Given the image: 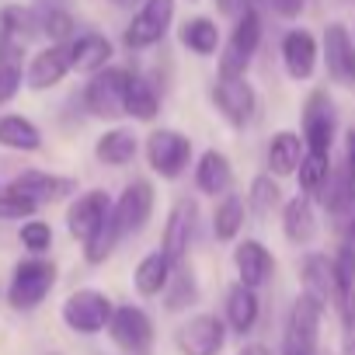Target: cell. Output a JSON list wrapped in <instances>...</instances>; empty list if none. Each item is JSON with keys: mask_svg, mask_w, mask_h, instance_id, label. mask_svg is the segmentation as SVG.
Here are the masks:
<instances>
[{"mask_svg": "<svg viewBox=\"0 0 355 355\" xmlns=\"http://www.w3.org/2000/svg\"><path fill=\"white\" fill-rule=\"evenodd\" d=\"M282 234L296 248H306L317 241V213H313V202L306 196H296L282 206Z\"/></svg>", "mask_w": 355, "mask_h": 355, "instance_id": "d4e9b609", "label": "cell"}, {"mask_svg": "<svg viewBox=\"0 0 355 355\" xmlns=\"http://www.w3.org/2000/svg\"><path fill=\"white\" fill-rule=\"evenodd\" d=\"M279 206H282V189H279V182H275L272 174H258L254 182H251V192H248V209L265 220V216H272Z\"/></svg>", "mask_w": 355, "mask_h": 355, "instance_id": "8d00e7d4", "label": "cell"}, {"mask_svg": "<svg viewBox=\"0 0 355 355\" xmlns=\"http://www.w3.org/2000/svg\"><path fill=\"white\" fill-rule=\"evenodd\" d=\"M296 178H300V189H303L306 199H320L327 178H331V153H310V150H306V157H303Z\"/></svg>", "mask_w": 355, "mask_h": 355, "instance_id": "d590c367", "label": "cell"}, {"mask_svg": "<svg viewBox=\"0 0 355 355\" xmlns=\"http://www.w3.org/2000/svg\"><path fill=\"white\" fill-rule=\"evenodd\" d=\"M56 265L46 258H25L15 265L11 286H8V303L15 310H35L56 286Z\"/></svg>", "mask_w": 355, "mask_h": 355, "instance_id": "8992f818", "label": "cell"}, {"mask_svg": "<svg viewBox=\"0 0 355 355\" xmlns=\"http://www.w3.org/2000/svg\"><path fill=\"white\" fill-rule=\"evenodd\" d=\"M303 146L310 153H331L338 136V108L324 87H313L303 101Z\"/></svg>", "mask_w": 355, "mask_h": 355, "instance_id": "9c48e42d", "label": "cell"}, {"mask_svg": "<svg viewBox=\"0 0 355 355\" xmlns=\"http://www.w3.org/2000/svg\"><path fill=\"white\" fill-rule=\"evenodd\" d=\"M234 268H237V282L258 293V289H265L275 279V254L261 241L244 237L234 248Z\"/></svg>", "mask_w": 355, "mask_h": 355, "instance_id": "2e32d148", "label": "cell"}, {"mask_svg": "<svg viewBox=\"0 0 355 355\" xmlns=\"http://www.w3.org/2000/svg\"><path fill=\"white\" fill-rule=\"evenodd\" d=\"M171 25H174V0H143L122 32V46L129 53H143V49L164 42Z\"/></svg>", "mask_w": 355, "mask_h": 355, "instance_id": "52a82bcc", "label": "cell"}, {"mask_svg": "<svg viewBox=\"0 0 355 355\" xmlns=\"http://www.w3.org/2000/svg\"><path fill=\"white\" fill-rule=\"evenodd\" d=\"M129 80H132V70H125V67H105L101 73H94L84 84V94H80L87 115L105 119V122L122 119L125 98H129Z\"/></svg>", "mask_w": 355, "mask_h": 355, "instance_id": "6da1fadb", "label": "cell"}, {"mask_svg": "<svg viewBox=\"0 0 355 355\" xmlns=\"http://www.w3.org/2000/svg\"><path fill=\"white\" fill-rule=\"evenodd\" d=\"M18 192H25L32 202L46 206V202H63L77 192V178H67V174H49V171H21L15 182H11Z\"/></svg>", "mask_w": 355, "mask_h": 355, "instance_id": "ffe728a7", "label": "cell"}, {"mask_svg": "<svg viewBox=\"0 0 355 355\" xmlns=\"http://www.w3.org/2000/svg\"><path fill=\"white\" fill-rule=\"evenodd\" d=\"M25 84V49L0 35V108L11 105Z\"/></svg>", "mask_w": 355, "mask_h": 355, "instance_id": "f546056e", "label": "cell"}, {"mask_svg": "<svg viewBox=\"0 0 355 355\" xmlns=\"http://www.w3.org/2000/svg\"><path fill=\"white\" fill-rule=\"evenodd\" d=\"M174 345L182 355H220L227 345V324L216 313H196L174 331Z\"/></svg>", "mask_w": 355, "mask_h": 355, "instance_id": "7c38bea8", "label": "cell"}, {"mask_svg": "<svg viewBox=\"0 0 355 355\" xmlns=\"http://www.w3.org/2000/svg\"><path fill=\"white\" fill-rule=\"evenodd\" d=\"M153 206H157V192L146 178H136L129 182L119 196V202L112 206V216H115V227H119V237H136L146 230L150 216H153Z\"/></svg>", "mask_w": 355, "mask_h": 355, "instance_id": "8fae6325", "label": "cell"}, {"mask_svg": "<svg viewBox=\"0 0 355 355\" xmlns=\"http://www.w3.org/2000/svg\"><path fill=\"white\" fill-rule=\"evenodd\" d=\"M341 324H345V331H341V355H355V293L341 306Z\"/></svg>", "mask_w": 355, "mask_h": 355, "instance_id": "b9f144b4", "label": "cell"}, {"mask_svg": "<svg viewBox=\"0 0 355 355\" xmlns=\"http://www.w3.org/2000/svg\"><path fill=\"white\" fill-rule=\"evenodd\" d=\"M125 115L136 122H153L160 115V91L150 77L132 73L129 80V98H125Z\"/></svg>", "mask_w": 355, "mask_h": 355, "instance_id": "836d02e7", "label": "cell"}, {"mask_svg": "<svg viewBox=\"0 0 355 355\" xmlns=\"http://www.w3.org/2000/svg\"><path fill=\"white\" fill-rule=\"evenodd\" d=\"M112 4H119V8H125V4H132V0H112Z\"/></svg>", "mask_w": 355, "mask_h": 355, "instance_id": "c3c4849f", "label": "cell"}, {"mask_svg": "<svg viewBox=\"0 0 355 355\" xmlns=\"http://www.w3.org/2000/svg\"><path fill=\"white\" fill-rule=\"evenodd\" d=\"M300 282H303V293L317 296L324 306H345V293L338 286V275H334V261L327 254H306L303 265H300Z\"/></svg>", "mask_w": 355, "mask_h": 355, "instance_id": "e0dca14e", "label": "cell"}, {"mask_svg": "<svg viewBox=\"0 0 355 355\" xmlns=\"http://www.w3.org/2000/svg\"><path fill=\"white\" fill-rule=\"evenodd\" d=\"M108 338H112V345H115L122 355H153L157 331H153V320H150V313H146L143 306L122 303V306H115V313H112Z\"/></svg>", "mask_w": 355, "mask_h": 355, "instance_id": "ba28073f", "label": "cell"}, {"mask_svg": "<svg viewBox=\"0 0 355 355\" xmlns=\"http://www.w3.org/2000/svg\"><path fill=\"white\" fill-rule=\"evenodd\" d=\"M119 241H122V237H119V227H115V216H112V220L84 244V261H87V265H105V261L112 258V251L119 248Z\"/></svg>", "mask_w": 355, "mask_h": 355, "instance_id": "74e56055", "label": "cell"}, {"mask_svg": "<svg viewBox=\"0 0 355 355\" xmlns=\"http://www.w3.org/2000/svg\"><path fill=\"white\" fill-rule=\"evenodd\" d=\"M199 296H202V289H199V279H196L192 265H189V261L174 265L171 282H167V289H164V310H167V313H182V310L196 306Z\"/></svg>", "mask_w": 355, "mask_h": 355, "instance_id": "1f68e13d", "label": "cell"}, {"mask_svg": "<svg viewBox=\"0 0 355 355\" xmlns=\"http://www.w3.org/2000/svg\"><path fill=\"white\" fill-rule=\"evenodd\" d=\"M324 303L310 293H300L293 300L286 334H282V355H317L320 341V320H324Z\"/></svg>", "mask_w": 355, "mask_h": 355, "instance_id": "7a4b0ae2", "label": "cell"}, {"mask_svg": "<svg viewBox=\"0 0 355 355\" xmlns=\"http://www.w3.org/2000/svg\"><path fill=\"white\" fill-rule=\"evenodd\" d=\"M171 272H174V261L164 254V251H150L139 258L136 272H132V286L139 296H164L167 282H171Z\"/></svg>", "mask_w": 355, "mask_h": 355, "instance_id": "f1b7e54d", "label": "cell"}, {"mask_svg": "<svg viewBox=\"0 0 355 355\" xmlns=\"http://www.w3.org/2000/svg\"><path fill=\"white\" fill-rule=\"evenodd\" d=\"M35 11H73V0H32Z\"/></svg>", "mask_w": 355, "mask_h": 355, "instance_id": "f6af8a7d", "label": "cell"}, {"mask_svg": "<svg viewBox=\"0 0 355 355\" xmlns=\"http://www.w3.org/2000/svg\"><path fill=\"white\" fill-rule=\"evenodd\" d=\"M258 46H261V15L258 8H244L220 53V77H248V67L254 63Z\"/></svg>", "mask_w": 355, "mask_h": 355, "instance_id": "3957f363", "label": "cell"}, {"mask_svg": "<svg viewBox=\"0 0 355 355\" xmlns=\"http://www.w3.org/2000/svg\"><path fill=\"white\" fill-rule=\"evenodd\" d=\"M213 4H216V11L223 18H241V11L248 8V0H213Z\"/></svg>", "mask_w": 355, "mask_h": 355, "instance_id": "ee69618b", "label": "cell"}, {"mask_svg": "<svg viewBox=\"0 0 355 355\" xmlns=\"http://www.w3.org/2000/svg\"><path fill=\"white\" fill-rule=\"evenodd\" d=\"M196 189L202 196H213V199H223L230 196L234 189V164L223 150H206L196 164Z\"/></svg>", "mask_w": 355, "mask_h": 355, "instance_id": "7402d4cb", "label": "cell"}, {"mask_svg": "<svg viewBox=\"0 0 355 355\" xmlns=\"http://www.w3.org/2000/svg\"><path fill=\"white\" fill-rule=\"evenodd\" d=\"M320 202L334 220L355 216V167L345 157L338 164H331V178H327V185L320 192Z\"/></svg>", "mask_w": 355, "mask_h": 355, "instance_id": "44dd1931", "label": "cell"}, {"mask_svg": "<svg viewBox=\"0 0 355 355\" xmlns=\"http://www.w3.org/2000/svg\"><path fill=\"white\" fill-rule=\"evenodd\" d=\"M320 42L310 28H289L282 35V67L293 80H310L317 73Z\"/></svg>", "mask_w": 355, "mask_h": 355, "instance_id": "ac0fdd59", "label": "cell"}, {"mask_svg": "<svg viewBox=\"0 0 355 355\" xmlns=\"http://www.w3.org/2000/svg\"><path fill=\"white\" fill-rule=\"evenodd\" d=\"M0 35L25 49L28 42H35L42 35L39 11L28 8V4H4V8H0Z\"/></svg>", "mask_w": 355, "mask_h": 355, "instance_id": "4316f807", "label": "cell"}, {"mask_svg": "<svg viewBox=\"0 0 355 355\" xmlns=\"http://www.w3.org/2000/svg\"><path fill=\"white\" fill-rule=\"evenodd\" d=\"M192 136H185L182 129H153L146 136V160L150 167L164 178V182H174V178H182L192 164Z\"/></svg>", "mask_w": 355, "mask_h": 355, "instance_id": "5b68a950", "label": "cell"}, {"mask_svg": "<svg viewBox=\"0 0 355 355\" xmlns=\"http://www.w3.org/2000/svg\"><path fill=\"white\" fill-rule=\"evenodd\" d=\"M237 355H272V352H268L265 345H244V348H241Z\"/></svg>", "mask_w": 355, "mask_h": 355, "instance_id": "7dc6e473", "label": "cell"}, {"mask_svg": "<svg viewBox=\"0 0 355 355\" xmlns=\"http://www.w3.org/2000/svg\"><path fill=\"white\" fill-rule=\"evenodd\" d=\"M53 355H60V352H53Z\"/></svg>", "mask_w": 355, "mask_h": 355, "instance_id": "f907efd6", "label": "cell"}, {"mask_svg": "<svg viewBox=\"0 0 355 355\" xmlns=\"http://www.w3.org/2000/svg\"><path fill=\"white\" fill-rule=\"evenodd\" d=\"M320 53H324L327 77L338 87H355V39H352V32H348L345 21H331L324 28Z\"/></svg>", "mask_w": 355, "mask_h": 355, "instance_id": "4fadbf2b", "label": "cell"}, {"mask_svg": "<svg viewBox=\"0 0 355 355\" xmlns=\"http://www.w3.org/2000/svg\"><path fill=\"white\" fill-rule=\"evenodd\" d=\"M334 275H338V286L345 293V300L355 293V244H341L334 251Z\"/></svg>", "mask_w": 355, "mask_h": 355, "instance_id": "60d3db41", "label": "cell"}, {"mask_svg": "<svg viewBox=\"0 0 355 355\" xmlns=\"http://www.w3.org/2000/svg\"><path fill=\"white\" fill-rule=\"evenodd\" d=\"M196 227H199V206H196V199L182 196V199L171 206V213H167L164 244H160V251H164L174 265L189 261V248H192V241H196Z\"/></svg>", "mask_w": 355, "mask_h": 355, "instance_id": "5bb4252c", "label": "cell"}, {"mask_svg": "<svg viewBox=\"0 0 355 355\" xmlns=\"http://www.w3.org/2000/svg\"><path fill=\"white\" fill-rule=\"evenodd\" d=\"M209 98H213L216 112L227 119V125H234V129L251 125L258 115V91L251 87L248 77H216Z\"/></svg>", "mask_w": 355, "mask_h": 355, "instance_id": "30bf717a", "label": "cell"}, {"mask_svg": "<svg viewBox=\"0 0 355 355\" xmlns=\"http://www.w3.org/2000/svg\"><path fill=\"white\" fill-rule=\"evenodd\" d=\"M345 160H348V164L355 167V125H352V129L345 132Z\"/></svg>", "mask_w": 355, "mask_h": 355, "instance_id": "bcb514c9", "label": "cell"}, {"mask_svg": "<svg viewBox=\"0 0 355 355\" xmlns=\"http://www.w3.org/2000/svg\"><path fill=\"white\" fill-rule=\"evenodd\" d=\"M0 146L18 150V153H35L42 150V129L32 119L8 112V115H0Z\"/></svg>", "mask_w": 355, "mask_h": 355, "instance_id": "d6a6232c", "label": "cell"}, {"mask_svg": "<svg viewBox=\"0 0 355 355\" xmlns=\"http://www.w3.org/2000/svg\"><path fill=\"white\" fill-rule=\"evenodd\" d=\"M18 241L21 248L32 254V258H42L49 248H53V227L46 220H25L21 230H18Z\"/></svg>", "mask_w": 355, "mask_h": 355, "instance_id": "f35d334b", "label": "cell"}, {"mask_svg": "<svg viewBox=\"0 0 355 355\" xmlns=\"http://www.w3.org/2000/svg\"><path fill=\"white\" fill-rule=\"evenodd\" d=\"M112 56H115V46L101 32H84V35H77L70 42V63H73L77 73L94 77V73H101L112 63Z\"/></svg>", "mask_w": 355, "mask_h": 355, "instance_id": "603a6c76", "label": "cell"}, {"mask_svg": "<svg viewBox=\"0 0 355 355\" xmlns=\"http://www.w3.org/2000/svg\"><path fill=\"white\" fill-rule=\"evenodd\" d=\"M39 213V202H32L25 192H18L15 185L0 189V220H32Z\"/></svg>", "mask_w": 355, "mask_h": 355, "instance_id": "ab89813d", "label": "cell"}, {"mask_svg": "<svg viewBox=\"0 0 355 355\" xmlns=\"http://www.w3.org/2000/svg\"><path fill=\"white\" fill-rule=\"evenodd\" d=\"M244 216H248V209H244V202L230 192V196H223L220 202H216V213H213V234H216V241H237V234L244 230Z\"/></svg>", "mask_w": 355, "mask_h": 355, "instance_id": "e575fe53", "label": "cell"}, {"mask_svg": "<svg viewBox=\"0 0 355 355\" xmlns=\"http://www.w3.org/2000/svg\"><path fill=\"white\" fill-rule=\"evenodd\" d=\"M258 317H261V303H258V293L254 289H248V286H241V282H234L230 289H227V327L234 331V334H251L254 331V324H258Z\"/></svg>", "mask_w": 355, "mask_h": 355, "instance_id": "83f0119b", "label": "cell"}, {"mask_svg": "<svg viewBox=\"0 0 355 355\" xmlns=\"http://www.w3.org/2000/svg\"><path fill=\"white\" fill-rule=\"evenodd\" d=\"M303 157H306L303 136L293 132V129H279V132L272 136V143H268V174L289 178V174L300 171Z\"/></svg>", "mask_w": 355, "mask_h": 355, "instance_id": "484cf974", "label": "cell"}, {"mask_svg": "<svg viewBox=\"0 0 355 355\" xmlns=\"http://www.w3.org/2000/svg\"><path fill=\"white\" fill-rule=\"evenodd\" d=\"M136 153H139V136L132 129H125V125L105 129L98 136V143H94V157L105 167H125V164L136 160Z\"/></svg>", "mask_w": 355, "mask_h": 355, "instance_id": "cb8c5ba5", "label": "cell"}, {"mask_svg": "<svg viewBox=\"0 0 355 355\" xmlns=\"http://www.w3.org/2000/svg\"><path fill=\"white\" fill-rule=\"evenodd\" d=\"M352 237H355V220H352Z\"/></svg>", "mask_w": 355, "mask_h": 355, "instance_id": "681fc988", "label": "cell"}, {"mask_svg": "<svg viewBox=\"0 0 355 355\" xmlns=\"http://www.w3.org/2000/svg\"><path fill=\"white\" fill-rule=\"evenodd\" d=\"M112 199H108V192H101V189H91V192H84V196H77L73 202H70V209H67V230H70V237L73 241H80V244H87L108 220H112Z\"/></svg>", "mask_w": 355, "mask_h": 355, "instance_id": "9a60e30c", "label": "cell"}, {"mask_svg": "<svg viewBox=\"0 0 355 355\" xmlns=\"http://www.w3.org/2000/svg\"><path fill=\"white\" fill-rule=\"evenodd\" d=\"M70 70H73L70 46H46L25 63V84L32 91H53L56 84L67 80Z\"/></svg>", "mask_w": 355, "mask_h": 355, "instance_id": "d6986e66", "label": "cell"}, {"mask_svg": "<svg viewBox=\"0 0 355 355\" xmlns=\"http://www.w3.org/2000/svg\"><path fill=\"white\" fill-rule=\"evenodd\" d=\"M178 39H182V46L189 49V53H196V56H216L220 53V42H223V35H220V25L213 21V18H206V15H196V18H189V21H182V28H178Z\"/></svg>", "mask_w": 355, "mask_h": 355, "instance_id": "4dcf8cb0", "label": "cell"}, {"mask_svg": "<svg viewBox=\"0 0 355 355\" xmlns=\"http://www.w3.org/2000/svg\"><path fill=\"white\" fill-rule=\"evenodd\" d=\"M112 313H115V303H112L108 293H101V289H73V293L67 296L63 310H60L63 324H67L73 334H84V338L108 331Z\"/></svg>", "mask_w": 355, "mask_h": 355, "instance_id": "277c9868", "label": "cell"}, {"mask_svg": "<svg viewBox=\"0 0 355 355\" xmlns=\"http://www.w3.org/2000/svg\"><path fill=\"white\" fill-rule=\"evenodd\" d=\"M265 4H268L279 18H289V21H293V18H300V15H303L306 0H265Z\"/></svg>", "mask_w": 355, "mask_h": 355, "instance_id": "7bdbcfd3", "label": "cell"}]
</instances>
